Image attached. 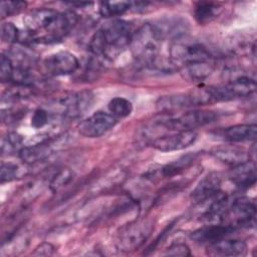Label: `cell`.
Instances as JSON below:
<instances>
[{"instance_id": "6da1fadb", "label": "cell", "mask_w": 257, "mask_h": 257, "mask_svg": "<svg viewBox=\"0 0 257 257\" xmlns=\"http://www.w3.org/2000/svg\"><path fill=\"white\" fill-rule=\"evenodd\" d=\"M25 33L20 40L51 43L61 40L77 23L72 11L59 12L50 8H39L29 12L23 19Z\"/></svg>"}, {"instance_id": "7a4b0ae2", "label": "cell", "mask_w": 257, "mask_h": 257, "mask_svg": "<svg viewBox=\"0 0 257 257\" xmlns=\"http://www.w3.org/2000/svg\"><path fill=\"white\" fill-rule=\"evenodd\" d=\"M133 33V26L128 21L113 19L91 36L89 50L96 58L112 60L130 44Z\"/></svg>"}, {"instance_id": "3957f363", "label": "cell", "mask_w": 257, "mask_h": 257, "mask_svg": "<svg viewBox=\"0 0 257 257\" xmlns=\"http://www.w3.org/2000/svg\"><path fill=\"white\" fill-rule=\"evenodd\" d=\"M162 42L152 23H146L134 31L128 46L133 56L147 66L160 55Z\"/></svg>"}, {"instance_id": "277c9868", "label": "cell", "mask_w": 257, "mask_h": 257, "mask_svg": "<svg viewBox=\"0 0 257 257\" xmlns=\"http://www.w3.org/2000/svg\"><path fill=\"white\" fill-rule=\"evenodd\" d=\"M218 113L213 110L193 109L180 114H172L156 120V125L165 127L169 132L195 131V128L204 126L215 121Z\"/></svg>"}, {"instance_id": "5b68a950", "label": "cell", "mask_w": 257, "mask_h": 257, "mask_svg": "<svg viewBox=\"0 0 257 257\" xmlns=\"http://www.w3.org/2000/svg\"><path fill=\"white\" fill-rule=\"evenodd\" d=\"M213 102L209 87H198L187 92L164 95L157 101V107L161 111H174L183 108H190L206 105Z\"/></svg>"}, {"instance_id": "8992f818", "label": "cell", "mask_w": 257, "mask_h": 257, "mask_svg": "<svg viewBox=\"0 0 257 257\" xmlns=\"http://www.w3.org/2000/svg\"><path fill=\"white\" fill-rule=\"evenodd\" d=\"M169 57L179 69L187 64L209 61L212 58L210 51L205 45L196 40H188L186 38L172 42Z\"/></svg>"}, {"instance_id": "52a82bcc", "label": "cell", "mask_w": 257, "mask_h": 257, "mask_svg": "<svg viewBox=\"0 0 257 257\" xmlns=\"http://www.w3.org/2000/svg\"><path fill=\"white\" fill-rule=\"evenodd\" d=\"M153 229L154 224L150 220H142L130 224L120 232L117 239V247L124 252L138 249L147 241Z\"/></svg>"}, {"instance_id": "ba28073f", "label": "cell", "mask_w": 257, "mask_h": 257, "mask_svg": "<svg viewBox=\"0 0 257 257\" xmlns=\"http://www.w3.org/2000/svg\"><path fill=\"white\" fill-rule=\"evenodd\" d=\"M93 102L94 94L90 90H81L60 98L58 107L64 117L77 118L89 110Z\"/></svg>"}, {"instance_id": "9c48e42d", "label": "cell", "mask_w": 257, "mask_h": 257, "mask_svg": "<svg viewBox=\"0 0 257 257\" xmlns=\"http://www.w3.org/2000/svg\"><path fill=\"white\" fill-rule=\"evenodd\" d=\"M117 122V119L109 112L98 110L79 122L77 128L85 138H99L109 132Z\"/></svg>"}, {"instance_id": "30bf717a", "label": "cell", "mask_w": 257, "mask_h": 257, "mask_svg": "<svg viewBox=\"0 0 257 257\" xmlns=\"http://www.w3.org/2000/svg\"><path fill=\"white\" fill-rule=\"evenodd\" d=\"M197 140L195 131L172 132L169 135H162L152 140L151 146L160 152L180 151L192 146Z\"/></svg>"}, {"instance_id": "8fae6325", "label": "cell", "mask_w": 257, "mask_h": 257, "mask_svg": "<svg viewBox=\"0 0 257 257\" xmlns=\"http://www.w3.org/2000/svg\"><path fill=\"white\" fill-rule=\"evenodd\" d=\"M158 35L164 40L176 41L184 38L190 29L187 19L181 16H169L152 22Z\"/></svg>"}, {"instance_id": "7c38bea8", "label": "cell", "mask_w": 257, "mask_h": 257, "mask_svg": "<svg viewBox=\"0 0 257 257\" xmlns=\"http://www.w3.org/2000/svg\"><path fill=\"white\" fill-rule=\"evenodd\" d=\"M44 68L51 75H68L79 68L77 57L68 51H57L44 59Z\"/></svg>"}, {"instance_id": "4fadbf2b", "label": "cell", "mask_w": 257, "mask_h": 257, "mask_svg": "<svg viewBox=\"0 0 257 257\" xmlns=\"http://www.w3.org/2000/svg\"><path fill=\"white\" fill-rule=\"evenodd\" d=\"M231 215L234 222L231 224L234 227H249L254 223L256 215V207L253 201L242 197L235 199L229 206L227 217Z\"/></svg>"}, {"instance_id": "5bb4252c", "label": "cell", "mask_w": 257, "mask_h": 257, "mask_svg": "<svg viewBox=\"0 0 257 257\" xmlns=\"http://www.w3.org/2000/svg\"><path fill=\"white\" fill-rule=\"evenodd\" d=\"M237 228L231 224H208L191 234V239L197 243L212 244L228 237Z\"/></svg>"}, {"instance_id": "9a60e30c", "label": "cell", "mask_w": 257, "mask_h": 257, "mask_svg": "<svg viewBox=\"0 0 257 257\" xmlns=\"http://www.w3.org/2000/svg\"><path fill=\"white\" fill-rule=\"evenodd\" d=\"M221 192V177L217 173H211L203 178L192 192L194 203L201 205L209 202Z\"/></svg>"}, {"instance_id": "2e32d148", "label": "cell", "mask_w": 257, "mask_h": 257, "mask_svg": "<svg viewBox=\"0 0 257 257\" xmlns=\"http://www.w3.org/2000/svg\"><path fill=\"white\" fill-rule=\"evenodd\" d=\"M247 252V245L242 240L223 238L215 243L209 244L208 253L212 256H243Z\"/></svg>"}, {"instance_id": "e0dca14e", "label": "cell", "mask_w": 257, "mask_h": 257, "mask_svg": "<svg viewBox=\"0 0 257 257\" xmlns=\"http://www.w3.org/2000/svg\"><path fill=\"white\" fill-rule=\"evenodd\" d=\"M229 178L240 189H248L256 182V167L254 162L248 160L232 167Z\"/></svg>"}, {"instance_id": "ac0fdd59", "label": "cell", "mask_w": 257, "mask_h": 257, "mask_svg": "<svg viewBox=\"0 0 257 257\" xmlns=\"http://www.w3.org/2000/svg\"><path fill=\"white\" fill-rule=\"evenodd\" d=\"M257 125L255 123H242L226 127L222 132L224 140L231 143H242L256 139Z\"/></svg>"}, {"instance_id": "d6986e66", "label": "cell", "mask_w": 257, "mask_h": 257, "mask_svg": "<svg viewBox=\"0 0 257 257\" xmlns=\"http://www.w3.org/2000/svg\"><path fill=\"white\" fill-rule=\"evenodd\" d=\"M51 153L50 147L48 146L47 141L45 142H36L30 146H24L18 156L24 164L33 165L38 162L44 161Z\"/></svg>"}, {"instance_id": "ffe728a7", "label": "cell", "mask_w": 257, "mask_h": 257, "mask_svg": "<svg viewBox=\"0 0 257 257\" xmlns=\"http://www.w3.org/2000/svg\"><path fill=\"white\" fill-rule=\"evenodd\" d=\"M211 154L216 160L231 167H235L249 160L248 154L244 150L230 146L215 148Z\"/></svg>"}, {"instance_id": "44dd1931", "label": "cell", "mask_w": 257, "mask_h": 257, "mask_svg": "<svg viewBox=\"0 0 257 257\" xmlns=\"http://www.w3.org/2000/svg\"><path fill=\"white\" fill-rule=\"evenodd\" d=\"M214 70V65L209 61H200L187 64L182 67L184 78L193 82H200L209 77Z\"/></svg>"}, {"instance_id": "7402d4cb", "label": "cell", "mask_w": 257, "mask_h": 257, "mask_svg": "<svg viewBox=\"0 0 257 257\" xmlns=\"http://www.w3.org/2000/svg\"><path fill=\"white\" fill-rule=\"evenodd\" d=\"M221 7L215 2H198L194 9V17L200 24H207L214 20L220 13Z\"/></svg>"}, {"instance_id": "603a6c76", "label": "cell", "mask_w": 257, "mask_h": 257, "mask_svg": "<svg viewBox=\"0 0 257 257\" xmlns=\"http://www.w3.org/2000/svg\"><path fill=\"white\" fill-rule=\"evenodd\" d=\"M195 159H196L195 154H188L186 156H183L182 158L178 159L177 161L162 167L158 171V174H159V176H162L164 178H170V177L179 175L183 171H185L187 168H189L193 164Z\"/></svg>"}, {"instance_id": "cb8c5ba5", "label": "cell", "mask_w": 257, "mask_h": 257, "mask_svg": "<svg viewBox=\"0 0 257 257\" xmlns=\"http://www.w3.org/2000/svg\"><path fill=\"white\" fill-rule=\"evenodd\" d=\"M128 10H131L130 1H102L98 6L99 14L105 18L120 16Z\"/></svg>"}, {"instance_id": "d4e9b609", "label": "cell", "mask_w": 257, "mask_h": 257, "mask_svg": "<svg viewBox=\"0 0 257 257\" xmlns=\"http://www.w3.org/2000/svg\"><path fill=\"white\" fill-rule=\"evenodd\" d=\"M23 137L16 133L10 132L6 134L1 141V153L3 156H10L19 154L20 150L23 148Z\"/></svg>"}, {"instance_id": "484cf974", "label": "cell", "mask_w": 257, "mask_h": 257, "mask_svg": "<svg viewBox=\"0 0 257 257\" xmlns=\"http://www.w3.org/2000/svg\"><path fill=\"white\" fill-rule=\"evenodd\" d=\"M108 111L116 119L128 116L133 111L132 102L124 97H113L107 104Z\"/></svg>"}, {"instance_id": "4316f807", "label": "cell", "mask_w": 257, "mask_h": 257, "mask_svg": "<svg viewBox=\"0 0 257 257\" xmlns=\"http://www.w3.org/2000/svg\"><path fill=\"white\" fill-rule=\"evenodd\" d=\"M73 172L67 168H63L60 169L51 179L50 184H49V188L52 192H57L59 190H61L63 187H65L66 185H68L72 179H73Z\"/></svg>"}, {"instance_id": "83f0119b", "label": "cell", "mask_w": 257, "mask_h": 257, "mask_svg": "<svg viewBox=\"0 0 257 257\" xmlns=\"http://www.w3.org/2000/svg\"><path fill=\"white\" fill-rule=\"evenodd\" d=\"M22 175L21 168L14 163H2L0 171V182L4 184L11 182Z\"/></svg>"}, {"instance_id": "f1b7e54d", "label": "cell", "mask_w": 257, "mask_h": 257, "mask_svg": "<svg viewBox=\"0 0 257 257\" xmlns=\"http://www.w3.org/2000/svg\"><path fill=\"white\" fill-rule=\"evenodd\" d=\"M21 31L11 22L1 24V38L8 43H15L20 40Z\"/></svg>"}, {"instance_id": "f546056e", "label": "cell", "mask_w": 257, "mask_h": 257, "mask_svg": "<svg viewBox=\"0 0 257 257\" xmlns=\"http://www.w3.org/2000/svg\"><path fill=\"white\" fill-rule=\"evenodd\" d=\"M26 2L23 1H2L0 4V15L4 19L11 15L19 13L23 8H25Z\"/></svg>"}, {"instance_id": "4dcf8cb0", "label": "cell", "mask_w": 257, "mask_h": 257, "mask_svg": "<svg viewBox=\"0 0 257 257\" xmlns=\"http://www.w3.org/2000/svg\"><path fill=\"white\" fill-rule=\"evenodd\" d=\"M14 66L8 55L1 54L0 57V79L2 82L12 81Z\"/></svg>"}, {"instance_id": "1f68e13d", "label": "cell", "mask_w": 257, "mask_h": 257, "mask_svg": "<svg viewBox=\"0 0 257 257\" xmlns=\"http://www.w3.org/2000/svg\"><path fill=\"white\" fill-rule=\"evenodd\" d=\"M49 113L43 108H37L34 110L31 117V126L34 128H41L48 123Z\"/></svg>"}, {"instance_id": "d6a6232c", "label": "cell", "mask_w": 257, "mask_h": 257, "mask_svg": "<svg viewBox=\"0 0 257 257\" xmlns=\"http://www.w3.org/2000/svg\"><path fill=\"white\" fill-rule=\"evenodd\" d=\"M164 255L167 256H190L191 251L190 248L185 244V243H173L171 244L165 251Z\"/></svg>"}, {"instance_id": "836d02e7", "label": "cell", "mask_w": 257, "mask_h": 257, "mask_svg": "<svg viewBox=\"0 0 257 257\" xmlns=\"http://www.w3.org/2000/svg\"><path fill=\"white\" fill-rule=\"evenodd\" d=\"M54 252V247L50 243H42L40 246H38L34 252V255H40V256H49L52 255Z\"/></svg>"}]
</instances>
